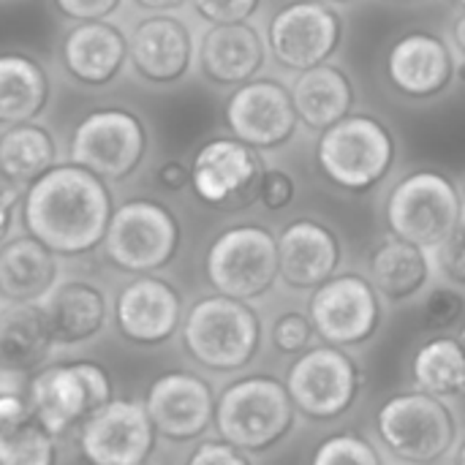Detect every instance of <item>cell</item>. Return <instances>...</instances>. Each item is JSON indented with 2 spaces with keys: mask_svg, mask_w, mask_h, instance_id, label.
<instances>
[{
  "mask_svg": "<svg viewBox=\"0 0 465 465\" xmlns=\"http://www.w3.org/2000/svg\"><path fill=\"white\" fill-rule=\"evenodd\" d=\"M286 390L300 414L330 422L351 411L362 390V371L346 349L311 346L286 371Z\"/></svg>",
  "mask_w": 465,
  "mask_h": 465,
  "instance_id": "cell-6",
  "label": "cell"
},
{
  "mask_svg": "<svg viewBox=\"0 0 465 465\" xmlns=\"http://www.w3.org/2000/svg\"><path fill=\"white\" fill-rule=\"evenodd\" d=\"M123 0H54L63 16L74 22H98L112 16L120 8Z\"/></svg>",
  "mask_w": 465,
  "mask_h": 465,
  "instance_id": "cell-39",
  "label": "cell"
},
{
  "mask_svg": "<svg viewBox=\"0 0 465 465\" xmlns=\"http://www.w3.org/2000/svg\"><path fill=\"white\" fill-rule=\"evenodd\" d=\"M60 283V262L35 237H14L0 245V297L5 302L41 305Z\"/></svg>",
  "mask_w": 465,
  "mask_h": 465,
  "instance_id": "cell-23",
  "label": "cell"
},
{
  "mask_svg": "<svg viewBox=\"0 0 465 465\" xmlns=\"http://www.w3.org/2000/svg\"><path fill=\"white\" fill-rule=\"evenodd\" d=\"M112 401L114 395L106 368L90 360L60 362L38 371L30 379L27 392V403L35 420L57 439L71 428L84 425Z\"/></svg>",
  "mask_w": 465,
  "mask_h": 465,
  "instance_id": "cell-5",
  "label": "cell"
},
{
  "mask_svg": "<svg viewBox=\"0 0 465 465\" xmlns=\"http://www.w3.org/2000/svg\"><path fill=\"white\" fill-rule=\"evenodd\" d=\"M376 433L398 460L436 465L455 447L458 420L447 401L411 390L381 403L376 414Z\"/></svg>",
  "mask_w": 465,
  "mask_h": 465,
  "instance_id": "cell-4",
  "label": "cell"
},
{
  "mask_svg": "<svg viewBox=\"0 0 465 465\" xmlns=\"http://www.w3.org/2000/svg\"><path fill=\"white\" fill-rule=\"evenodd\" d=\"M319 163L341 188L365 191L387 174L392 163V136L373 117H343L324 131Z\"/></svg>",
  "mask_w": 465,
  "mask_h": 465,
  "instance_id": "cell-11",
  "label": "cell"
},
{
  "mask_svg": "<svg viewBox=\"0 0 465 465\" xmlns=\"http://www.w3.org/2000/svg\"><path fill=\"white\" fill-rule=\"evenodd\" d=\"M341 35L332 8L316 0H302L281 8L270 25V46L278 63L294 71H308L327 60Z\"/></svg>",
  "mask_w": 465,
  "mask_h": 465,
  "instance_id": "cell-16",
  "label": "cell"
},
{
  "mask_svg": "<svg viewBox=\"0 0 465 465\" xmlns=\"http://www.w3.org/2000/svg\"><path fill=\"white\" fill-rule=\"evenodd\" d=\"M292 101L297 117H302L311 128H330L349 114L351 84L341 68L319 63L297 76Z\"/></svg>",
  "mask_w": 465,
  "mask_h": 465,
  "instance_id": "cell-27",
  "label": "cell"
},
{
  "mask_svg": "<svg viewBox=\"0 0 465 465\" xmlns=\"http://www.w3.org/2000/svg\"><path fill=\"white\" fill-rule=\"evenodd\" d=\"M60 447L41 422H33L8 450L0 452V465H57Z\"/></svg>",
  "mask_w": 465,
  "mask_h": 465,
  "instance_id": "cell-33",
  "label": "cell"
},
{
  "mask_svg": "<svg viewBox=\"0 0 465 465\" xmlns=\"http://www.w3.org/2000/svg\"><path fill=\"white\" fill-rule=\"evenodd\" d=\"M226 123L248 147H272L286 142L297 125L292 93L275 82H248L226 104Z\"/></svg>",
  "mask_w": 465,
  "mask_h": 465,
  "instance_id": "cell-17",
  "label": "cell"
},
{
  "mask_svg": "<svg viewBox=\"0 0 465 465\" xmlns=\"http://www.w3.org/2000/svg\"><path fill=\"white\" fill-rule=\"evenodd\" d=\"M35 420L30 403L14 392H0V452L8 450Z\"/></svg>",
  "mask_w": 465,
  "mask_h": 465,
  "instance_id": "cell-36",
  "label": "cell"
},
{
  "mask_svg": "<svg viewBox=\"0 0 465 465\" xmlns=\"http://www.w3.org/2000/svg\"><path fill=\"white\" fill-rule=\"evenodd\" d=\"M292 196H294V183H292L283 172L272 169V172L264 174V183H262V202H264L270 210L286 207V204L292 202Z\"/></svg>",
  "mask_w": 465,
  "mask_h": 465,
  "instance_id": "cell-41",
  "label": "cell"
},
{
  "mask_svg": "<svg viewBox=\"0 0 465 465\" xmlns=\"http://www.w3.org/2000/svg\"><path fill=\"white\" fill-rule=\"evenodd\" d=\"M144 123L117 106L90 112L71 134V163L90 169L101 180H125L144 158Z\"/></svg>",
  "mask_w": 465,
  "mask_h": 465,
  "instance_id": "cell-10",
  "label": "cell"
},
{
  "mask_svg": "<svg viewBox=\"0 0 465 465\" xmlns=\"http://www.w3.org/2000/svg\"><path fill=\"white\" fill-rule=\"evenodd\" d=\"M341 264V245L335 234L316 221L289 223L278 237V270L294 289H319Z\"/></svg>",
  "mask_w": 465,
  "mask_h": 465,
  "instance_id": "cell-20",
  "label": "cell"
},
{
  "mask_svg": "<svg viewBox=\"0 0 465 465\" xmlns=\"http://www.w3.org/2000/svg\"><path fill=\"white\" fill-rule=\"evenodd\" d=\"M455 41H458L460 52L465 54V11L458 16V22H455Z\"/></svg>",
  "mask_w": 465,
  "mask_h": 465,
  "instance_id": "cell-45",
  "label": "cell"
},
{
  "mask_svg": "<svg viewBox=\"0 0 465 465\" xmlns=\"http://www.w3.org/2000/svg\"><path fill=\"white\" fill-rule=\"evenodd\" d=\"M185 465H251V460L242 450L226 444L223 439H215L196 444Z\"/></svg>",
  "mask_w": 465,
  "mask_h": 465,
  "instance_id": "cell-38",
  "label": "cell"
},
{
  "mask_svg": "<svg viewBox=\"0 0 465 465\" xmlns=\"http://www.w3.org/2000/svg\"><path fill=\"white\" fill-rule=\"evenodd\" d=\"M193 5L204 19L215 25H229V22H245L256 11L259 0H193Z\"/></svg>",
  "mask_w": 465,
  "mask_h": 465,
  "instance_id": "cell-37",
  "label": "cell"
},
{
  "mask_svg": "<svg viewBox=\"0 0 465 465\" xmlns=\"http://www.w3.org/2000/svg\"><path fill=\"white\" fill-rule=\"evenodd\" d=\"M411 379L417 390L450 401L465 395V349L458 338L439 335L425 341L411 360Z\"/></svg>",
  "mask_w": 465,
  "mask_h": 465,
  "instance_id": "cell-31",
  "label": "cell"
},
{
  "mask_svg": "<svg viewBox=\"0 0 465 465\" xmlns=\"http://www.w3.org/2000/svg\"><path fill=\"white\" fill-rule=\"evenodd\" d=\"M199 60L210 79L221 84H240L262 68L264 44L248 22L213 25L202 38Z\"/></svg>",
  "mask_w": 465,
  "mask_h": 465,
  "instance_id": "cell-24",
  "label": "cell"
},
{
  "mask_svg": "<svg viewBox=\"0 0 465 465\" xmlns=\"http://www.w3.org/2000/svg\"><path fill=\"white\" fill-rule=\"evenodd\" d=\"M57 144L44 125L19 123L0 134V174L14 185H30L54 166Z\"/></svg>",
  "mask_w": 465,
  "mask_h": 465,
  "instance_id": "cell-30",
  "label": "cell"
},
{
  "mask_svg": "<svg viewBox=\"0 0 465 465\" xmlns=\"http://www.w3.org/2000/svg\"><path fill=\"white\" fill-rule=\"evenodd\" d=\"M458 341H460V346L465 349V322H463V327H460V335H458Z\"/></svg>",
  "mask_w": 465,
  "mask_h": 465,
  "instance_id": "cell-48",
  "label": "cell"
},
{
  "mask_svg": "<svg viewBox=\"0 0 465 465\" xmlns=\"http://www.w3.org/2000/svg\"><path fill=\"white\" fill-rule=\"evenodd\" d=\"M144 409L166 441H196L215 425V395L210 381L191 371H169L158 376L144 398Z\"/></svg>",
  "mask_w": 465,
  "mask_h": 465,
  "instance_id": "cell-14",
  "label": "cell"
},
{
  "mask_svg": "<svg viewBox=\"0 0 465 465\" xmlns=\"http://www.w3.org/2000/svg\"><path fill=\"white\" fill-rule=\"evenodd\" d=\"M158 180H161L163 188L177 191V188H183V185L191 180V172H188L180 161H166V163L158 169Z\"/></svg>",
  "mask_w": 465,
  "mask_h": 465,
  "instance_id": "cell-43",
  "label": "cell"
},
{
  "mask_svg": "<svg viewBox=\"0 0 465 465\" xmlns=\"http://www.w3.org/2000/svg\"><path fill=\"white\" fill-rule=\"evenodd\" d=\"M311 465H384V460L365 436L335 433L316 447Z\"/></svg>",
  "mask_w": 465,
  "mask_h": 465,
  "instance_id": "cell-32",
  "label": "cell"
},
{
  "mask_svg": "<svg viewBox=\"0 0 465 465\" xmlns=\"http://www.w3.org/2000/svg\"><path fill=\"white\" fill-rule=\"evenodd\" d=\"M204 270L218 294L242 302L259 300L281 275L278 240L262 226H232L213 240Z\"/></svg>",
  "mask_w": 465,
  "mask_h": 465,
  "instance_id": "cell-8",
  "label": "cell"
},
{
  "mask_svg": "<svg viewBox=\"0 0 465 465\" xmlns=\"http://www.w3.org/2000/svg\"><path fill=\"white\" fill-rule=\"evenodd\" d=\"M436 251H439L441 270L447 272V278L465 283V226H458V232Z\"/></svg>",
  "mask_w": 465,
  "mask_h": 465,
  "instance_id": "cell-40",
  "label": "cell"
},
{
  "mask_svg": "<svg viewBox=\"0 0 465 465\" xmlns=\"http://www.w3.org/2000/svg\"><path fill=\"white\" fill-rule=\"evenodd\" d=\"M185 0H136V5H142V8H147V11H172V8H177V5H183Z\"/></svg>",
  "mask_w": 465,
  "mask_h": 465,
  "instance_id": "cell-44",
  "label": "cell"
},
{
  "mask_svg": "<svg viewBox=\"0 0 465 465\" xmlns=\"http://www.w3.org/2000/svg\"><path fill=\"white\" fill-rule=\"evenodd\" d=\"M452 54L444 41L428 33H411L401 38L390 52L392 82L417 98L436 95L452 76Z\"/></svg>",
  "mask_w": 465,
  "mask_h": 465,
  "instance_id": "cell-25",
  "label": "cell"
},
{
  "mask_svg": "<svg viewBox=\"0 0 465 465\" xmlns=\"http://www.w3.org/2000/svg\"><path fill=\"white\" fill-rule=\"evenodd\" d=\"M158 444V430L144 401H112L79 425V452L87 465H144Z\"/></svg>",
  "mask_w": 465,
  "mask_h": 465,
  "instance_id": "cell-13",
  "label": "cell"
},
{
  "mask_svg": "<svg viewBox=\"0 0 465 465\" xmlns=\"http://www.w3.org/2000/svg\"><path fill=\"white\" fill-rule=\"evenodd\" d=\"M16 204H19V185H14L5 174H0V242H5L14 226Z\"/></svg>",
  "mask_w": 465,
  "mask_h": 465,
  "instance_id": "cell-42",
  "label": "cell"
},
{
  "mask_svg": "<svg viewBox=\"0 0 465 465\" xmlns=\"http://www.w3.org/2000/svg\"><path fill=\"white\" fill-rule=\"evenodd\" d=\"M297 422L289 390L275 376H242L215 398L218 436L245 455L281 444Z\"/></svg>",
  "mask_w": 465,
  "mask_h": 465,
  "instance_id": "cell-2",
  "label": "cell"
},
{
  "mask_svg": "<svg viewBox=\"0 0 465 465\" xmlns=\"http://www.w3.org/2000/svg\"><path fill=\"white\" fill-rule=\"evenodd\" d=\"M460 226H465V196L463 202H460Z\"/></svg>",
  "mask_w": 465,
  "mask_h": 465,
  "instance_id": "cell-47",
  "label": "cell"
},
{
  "mask_svg": "<svg viewBox=\"0 0 465 465\" xmlns=\"http://www.w3.org/2000/svg\"><path fill=\"white\" fill-rule=\"evenodd\" d=\"M114 324L128 343L161 346L183 327L180 292L155 275H136L114 300Z\"/></svg>",
  "mask_w": 465,
  "mask_h": 465,
  "instance_id": "cell-15",
  "label": "cell"
},
{
  "mask_svg": "<svg viewBox=\"0 0 465 465\" xmlns=\"http://www.w3.org/2000/svg\"><path fill=\"white\" fill-rule=\"evenodd\" d=\"M313 324L305 313H283L275 324H272V346L281 351V354H289V357H297L302 351L311 349L313 343Z\"/></svg>",
  "mask_w": 465,
  "mask_h": 465,
  "instance_id": "cell-35",
  "label": "cell"
},
{
  "mask_svg": "<svg viewBox=\"0 0 465 465\" xmlns=\"http://www.w3.org/2000/svg\"><path fill=\"white\" fill-rule=\"evenodd\" d=\"M49 338L60 349L84 346L98 338L109 319L106 294L90 281H65L41 302Z\"/></svg>",
  "mask_w": 465,
  "mask_h": 465,
  "instance_id": "cell-18",
  "label": "cell"
},
{
  "mask_svg": "<svg viewBox=\"0 0 465 465\" xmlns=\"http://www.w3.org/2000/svg\"><path fill=\"white\" fill-rule=\"evenodd\" d=\"M371 278L376 292H381L392 302H403L425 289L430 281V259L428 251L411 245L406 240H387L371 256Z\"/></svg>",
  "mask_w": 465,
  "mask_h": 465,
  "instance_id": "cell-29",
  "label": "cell"
},
{
  "mask_svg": "<svg viewBox=\"0 0 465 465\" xmlns=\"http://www.w3.org/2000/svg\"><path fill=\"white\" fill-rule=\"evenodd\" d=\"M104 245L109 262L117 270L153 275L174 259L180 245V226L163 204L134 199L114 210Z\"/></svg>",
  "mask_w": 465,
  "mask_h": 465,
  "instance_id": "cell-9",
  "label": "cell"
},
{
  "mask_svg": "<svg viewBox=\"0 0 465 465\" xmlns=\"http://www.w3.org/2000/svg\"><path fill=\"white\" fill-rule=\"evenodd\" d=\"M125 60L128 38L112 22H76L63 38V65L82 84H109Z\"/></svg>",
  "mask_w": 465,
  "mask_h": 465,
  "instance_id": "cell-21",
  "label": "cell"
},
{
  "mask_svg": "<svg viewBox=\"0 0 465 465\" xmlns=\"http://www.w3.org/2000/svg\"><path fill=\"white\" fill-rule=\"evenodd\" d=\"M455 465H465V441L460 444V450H458V460H455Z\"/></svg>",
  "mask_w": 465,
  "mask_h": 465,
  "instance_id": "cell-46",
  "label": "cell"
},
{
  "mask_svg": "<svg viewBox=\"0 0 465 465\" xmlns=\"http://www.w3.org/2000/svg\"><path fill=\"white\" fill-rule=\"evenodd\" d=\"M256 174H259V161L245 142L213 139L196 153L191 183L202 202L229 204L234 196H242L248 191Z\"/></svg>",
  "mask_w": 465,
  "mask_h": 465,
  "instance_id": "cell-22",
  "label": "cell"
},
{
  "mask_svg": "<svg viewBox=\"0 0 465 465\" xmlns=\"http://www.w3.org/2000/svg\"><path fill=\"white\" fill-rule=\"evenodd\" d=\"M387 221L398 240L436 251L460 226V196L444 174L414 172L395 185Z\"/></svg>",
  "mask_w": 465,
  "mask_h": 465,
  "instance_id": "cell-7",
  "label": "cell"
},
{
  "mask_svg": "<svg viewBox=\"0 0 465 465\" xmlns=\"http://www.w3.org/2000/svg\"><path fill=\"white\" fill-rule=\"evenodd\" d=\"M465 313V300L450 286H439L433 289L425 302H422V327L428 332H439L447 335Z\"/></svg>",
  "mask_w": 465,
  "mask_h": 465,
  "instance_id": "cell-34",
  "label": "cell"
},
{
  "mask_svg": "<svg viewBox=\"0 0 465 465\" xmlns=\"http://www.w3.org/2000/svg\"><path fill=\"white\" fill-rule=\"evenodd\" d=\"M183 343L196 365L213 373H237L253 362L262 346V322L242 300L202 297L183 319Z\"/></svg>",
  "mask_w": 465,
  "mask_h": 465,
  "instance_id": "cell-3",
  "label": "cell"
},
{
  "mask_svg": "<svg viewBox=\"0 0 465 465\" xmlns=\"http://www.w3.org/2000/svg\"><path fill=\"white\" fill-rule=\"evenodd\" d=\"M114 215L106 180L84 166L63 163L27 185L22 223L57 256H84L104 245Z\"/></svg>",
  "mask_w": 465,
  "mask_h": 465,
  "instance_id": "cell-1",
  "label": "cell"
},
{
  "mask_svg": "<svg viewBox=\"0 0 465 465\" xmlns=\"http://www.w3.org/2000/svg\"><path fill=\"white\" fill-rule=\"evenodd\" d=\"M308 319L324 343L338 349L362 346L381 327L376 286L362 275H335L313 289Z\"/></svg>",
  "mask_w": 465,
  "mask_h": 465,
  "instance_id": "cell-12",
  "label": "cell"
},
{
  "mask_svg": "<svg viewBox=\"0 0 465 465\" xmlns=\"http://www.w3.org/2000/svg\"><path fill=\"white\" fill-rule=\"evenodd\" d=\"M46 71L27 54H0V125L33 123L46 106Z\"/></svg>",
  "mask_w": 465,
  "mask_h": 465,
  "instance_id": "cell-28",
  "label": "cell"
},
{
  "mask_svg": "<svg viewBox=\"0 0 465 465\" xmlns=\"http://www.w3.org/2000/svg\"><path fill=\"white\" fill-rule=\"evenodd\" d=\"M458 3H463V5H465V0H458Z\"/></svg>",
  "mask_w": 465,
  "mask_h": 465,
  "instance_id": "cell-49",
  "label": "cell"
},
{
  "mask_svg": "<svg viewBox=\"0 0 465 465\" xmlns=\"http://www.w3.org/2000/svg\"><path fill=\"white\" fill-rule=\"evenodd\" d=\"M54 349L41 305L8 302L0 308V371L25 373L38 368Z\"/></svg>",
  "mask_w": 465,
  "mask_h": 465,
  "instance_id": "cell-26",
  "label": "cell"
},
{
  "mask_svg": "<svg viewBox=\"0 0 465 465\" xmlns=\"http://www.w3.org/2000/svg\"><path fill=\"white\" fill-rule=\"evenodd\" d=\"M191 33L169 14L142 19L128 38V57L134 68L155 84L177 82L191 65Z\"/></svg>",
  "mask_w": 465,
  "mask_h": 465,
  "instance_id": "cell-19",
  "label": "cell"
}]
</instances>
